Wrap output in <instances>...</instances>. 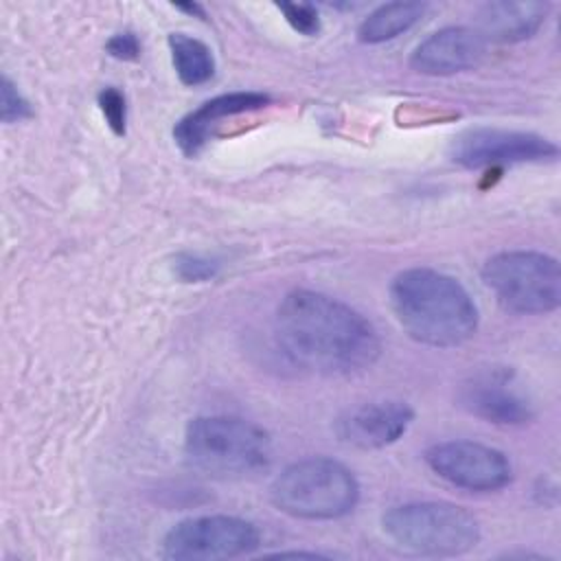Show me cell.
Masks as SVG:
<instances>
[{
    "label": "cell",
    "mask_w": 561,
    "mask_h": 561,
    "mask_svg": "<svg viewBox=\"0 0 561 561\" xmlns=\"http://www.w3.org/2000/svg\"><path fill=\"white\" fill-rule=\"evenodd\" d=\"M274 324L285 355L318 375L364 373L381 353L375 327L346 302L320 291H289L276 309Z\"/></svg>",
    "instance_id": "cell-1"
},
{
    "label": "cell",
    "mask_w": 561,
    "mask_h": 561,
    "mask_svg": "<svg viewBox=\"0 0 561 561\" xmlns=\"http://www.w3.org/2000/svg\"><path fill=\"white\" fill-rule=\"evenodd\" d=\"M399 327L425 346L451 348L473 337L478 307L458 278L432 267H410L390 283Z\"/></svg>",
    "instance_id": "cell-2"
},
{
    "label": "cell",
    "mask_w": 561,
    "mask_h": 561,
    "mask_svg": "<svg viewBox=\"0 0 561 561\" xmlns=\"http://www.w3.org/2000/svg\"><path fill=\"white\" fill-rule=\"evenodd\" d=\"M188 465L213 478H250L270 467V434L252 421L226 414L197 416L184 432Z\"/></svg>",
    "instance_id": "cell-3"
},
{
    "label": "cell",
    "mask_w": 561,
    "mask_h": 561,
    "mask_svg": "<svg viewBox=\"0 0 561 561\" xmlns=\"http://www.w3.org/2000/svg\"><path fill=\"white\" fill-rule=\"evenodd\" d=\"M272 504L298 519H337L359 500L357 478L333 458H305L285 467L270 486Z\"/></svg>",
    "instance_id": "cell-4"
},
{
    "label": "cell",
    "mask_w": 561,
    "mask_h": 561,
    "mask_svg": "<svg viewBox=\"0 0 561 561\" xmlns=\"http://www.w3.org/2000/svg\"><path fill=\"white\" fill-rule=\"evenodd\" d=\"M383 533L403 550L425 557H458L480 541L473 513L451 502H405L381 517Z\"/></svg>",
    "instance_id": "cell-5"
},
{
    "label": "cell",
    "mask_w": 561,
    "mask_h": 561,
    "mask_svg": "<svg viewBox=\"0 0 561 561\" xmlns=\"http://www.w3.org/2000/svg\"><path fill=\"white\" fill-rule=\"evenodd\" d=\"M482 280L497 302L515 313L539 316L561 305V267L537 250H504L486 259Z\"/></svg>",
    "instance_id": "cell-6"
},
{
    "label": "cell",
    "mask_w": 561,
    "mask_h": 561,
    "mask_svg": "<svg viewBox=\"0 0 561 561\" xmlns=\"http://www.w3.org/2000/svg\"><path fill=\"white\" fill-rule=\"evenodd\" d=\"M261 543L259 528L234 515H199L178 522L162 539V557L171 561H215L252 552Z\"/></svg>",
    "instance_id": "cell-7"
},
{
    "label": "cell",
    "mask_w": 561,
    "mask_h": 561,
    "mask_svg": "<svg viewBox=\"0 0 561 561\" xmlns=\"http://www.w3.org/2000/svg\"><path fill=\"white\" fill-rule=\"evenodd\" d=\"M557 153V145L539 134L500 127H469L449 142L451 162L465 169L543 162L554 160Z\"/></svg>",
    "instance_id": "cell-8"
},
{
    "label": "cell",
    "mask_w": 561,
    "mask_h": 561,
    "mask_svg": "<svg viewBox=\"0 0 561 561\" xmlns=\"http://www.w3.org/2000/svg\"><path fill=\"white\" fill-rule=\"evenodd\" d=\"M425 462L438 478L476 493L500 491L513 478L508 458L500 449L476 440L436 443L425 451Z\"/></svg>",
    "instance_id": "cell-9"
},
{
    "label": "cell",
    "mask_w": 561,
    "mask_h": 561,
    "mask_svg": "<svg viewBox=\"0 0 561 561\" xmlns=\"http://www.w3.org/2000/svg\"><path fill=\"white\" fill-rule=\"evenodd\" d=\"M486 39L469 26H447L425 37L410 55L412 70L449 77L478 68L486 57Z\"/></svg>",
    "instance_id": "cell-10"
},
{
    "label": "cell",
    "mask_w": 561,
    "mask_h": 561,
    "mask_svg": "<svg viewBox=\"0 0 561 561\" xmlns=\"http://www.w3.org/2000/svg\"><path fill=\"white\" fill-rule=\"evenodd\" d=\"M412 421L414 410L405 401H370L346 410L335 421V434L357 449H381L397 443Z\"/></svg>",
    "instance_id": "cell-11"
},
{
    "label": "cell",
    "mask_w": 561,
    "mask_h": 561,
    "mask_svg": "<svg viewBox=\"0 0 561 561\" xmlns=\"http://www.w3.org/2000/svg\"><path fill=\"white\" fill-rule=\"evenodd\" d=\"M460 405L478 419L495 425H526L533 421V405L522 397L504 373H482L460 388Z\"/></svg>",
    "instance_id": "cell-12"
},
{
    "label": "cell",
    "mask_w": 561,
    "mask_h": 561,
    "mask_svg": "<svg viewBox=\"0 0 561 561\" xmlns=\"http://www.w3.org/2000/svg\"><path fill=\"white\" fill-rule=\"evenodd\" d=\"M270 103L267 94L261 92H230L219 94L206 103H202L197 110L188 112L184 118H180L173 127L175 145L184 156H195L213 134V129L219 125L221 118L245 114L261 110Z\"/></svg>",
    "instance_id": "cell-13"
},
{
    "label": "cell",
    "mask_w": 561,
    "mask_h": 561,
    "mask_svg": "<svg viewBox=\"0 0 561 561\" xmlns=\"http://www.w3.org/2000/svg\"><path fill=\"white\" fill-rule=\"evenodd\" d=\"M546 15V2H486L478 13L476 31L486 42H522L539 31Z\"/></svg>",
    "instance_id": "cell-14"
},
{
    "label": "cell",
    "mask_w": 561,
    "mask_h": 561,
    "mask_svg": "<svg viewBox=\"0 0 561 561\" xmlns=\"http://www.w3.org/2000/svg\"><path fill=\"white\" fill-rule=\"evenodd\" d=\"M421 2H388L377 7L357 28V37L364 44H381L410 31L425 13Z\"/></svg>",
    "instance_id": "cell-15"
},
{
    "label": "cell",
    "mask_w": 561,
    "mask_h": 561,
    "mask_svg": "<svg viewBox=\"0 0 561 561\" xmlns=\"http://www.w3.org/2000/svg\"><path fill=\"white\" fill-rule=\"evenodd\" d=\"M169 50L173 68L184 85H202L213 79L215 57L202 39L184 33H171Z\"/></svg>",
    "instance_id": "cell-16"
},
{
    "label": "cell",
    "mask_w": 561,
    "mask_h": 561,
    "mask_svg": "<svg viewBox=\"0 0 561 561\" xmlns=\"http://www.w3.org/2000/svg\"><path fill=\"white\" fill-rule=\"evenodd\" d=\"M173 272L184 283H202V280H210L217 276L219 263L215 259H208L202 254L182 252L173 259Z\"/></svg>",
    "instance_id": "cell-17"
},
{
    "label": "cell",
    "mask_w": 561,
    "mask_h": 561,
    "mask_svg": "<svg viewBox=\"0 0 561 561\" xmlns=\"http://www.w3.org/2000/svg\"><path fill=\"white\" fill-rule=\"evenodd\" d=\"M276 9L285 15L287 24L300 35H318L320 33V15L313 4L307 2H278Z\"/></svg>",
    "instance_id": "cell-18"
},
{
    "label": "cell",
    "mask_w": 561,
    "mask_h": 561,
    "mask_svg": "<svg viewBox=\"0 0 561 561\" xmlns=\"http://www.w3.org/2000/svg\"><path fill=\"white\" fill-rule=\"evenodd\" d=\"M0 92H2V99H0L2 123H18V121L33 116L31 103L20 94V90L13 85V81L9 77H2Z\"/></svg>",
    "instance_id": "cell-19"
},
{
    "label": "cell",
    "mask_w": 561,
    "mask_h": 561,
    "mask_svg": "<svg viewBox=\"0 0 561 561\" xmlns=\"http://www.w3.org/2000/svg\"><path fill=\"white\" fill-rule=\"evenodd\" d=\"M99 107L110 125V129L116 136L125 134V123H127V105L125 96L116 88H105L99 92Z\"/></svg>",
    "instance_id": "cell-20"
},
{
    "label": "cell",
    "mask_w": 561,
    "mask_h": 561,
    "mask_svg": "<svg viewBox=\"0 0 561 561\" xmlns=\"http://www.w3.org/2000/svg\"><path fill=\"white\" fill-rule=\"evenodd\" d=\"M107 53L114 57V59H121V61H134L140 57V42L134 33L125 31V33H116L114 37L107 39L105 44Z\"/></svg>",
    "instance_id": "cell-21"
},
{
    "label": "cell",
    "mask_w": 561,
    "mask_h": 561,
    "mask_svg": "<svg viewBox=\"0 0 561 561\" xmlns=\"http://www.w3.org/2000/svg\"><path fill=\"white\" fill-rule=\"evenodd\" d=\"M178 11H186V13H191V15H197V18H204V9L199 7V4H195V2H188V4H173Z\"/></svg>",
    "instance_id": "cell-22"
},
{
    "label": "cell",
    "mask_w": 561,
    "mask_h": 561,
    "mask_svg": "<svg viewBox=\"0 0 561 561\" xmlns=\"http://www.w3.org/2000/svg\"><path fill=\"white\" fill-rule=\"evenodd\" d=\"M276 557H309V559H316V557H322L318 552H278Z\"/></svg>",
    "instance_id": "cell-23"
}]
</instances>
